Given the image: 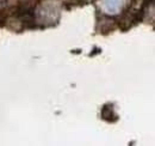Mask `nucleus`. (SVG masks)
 I'll use <instances>...</instances> for the list:
<instances>
[{
    "mask_svg": "<svg viewBox=\"0 0 155 146\" xmlns=\"http://www.w3.org/2000/svg\"><path fill=\"white\" fill-rule=\"evenodd\" d=\"M122 4H123V0H104V5L110 12H116L117 10H119Z\"/></svg>",
    "mask_w": 155,
    "mask_h": 146,
    "instance_id": "nucleus-1",
    "label": "nucleus"
}]
</instances>
